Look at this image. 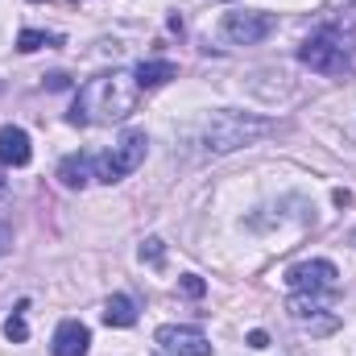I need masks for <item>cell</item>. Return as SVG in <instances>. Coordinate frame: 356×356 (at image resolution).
<instances>
[{"instance_id": "14", "label": "cell", "mask_w": 356, "mask_h": 356, "mask_svg": "<svg viewBox=\"0 0 356 356\" xmlns=\"http://www.w3.org/2000/svg\"><path fill=\"white\" fill-rule=\"evenodd\" d=\"M42 46H58V38H54V33H42V29H25V33L17 38V50H21V54H33V50H42Z\"/></svg>"}, {"instance_id": "15", "label": "cell", "mask_w": 356, "mask_h": 356, "mask_svg": "<svg viewBox=\"0 0 356 356\" xmlns=\"http://www.w3.org/2000/svg\"><path fill=\"white\" fill-rule=\"evenodd\" d=\"M4 336H8L13 344H25V340H29V327H25V302L4 319Z\"/></svg>"}, {"instance_id": "3", "label": "cell", "mask_w": 356, "mask_h": 356, "mask_svg": "<svg viewBox=\"0 0 356 356\" xmlns=\"http://www.w3.org/2000/svg\"><path fill=\"white\" fill-rule=\"evenodd\" d=\"M145 145H149V137H145L141 129H129L112 149H104V154H95V158H91L95 178L112 186V182H120L124 175H133V170L145 162Z\"/></svg>"}, {"instance_id": "7", "label": "cell", "mask_w": 356, "mask_h": 356, "mask_svg": "<svg viewBox=\"0 0 356 356\" xmlns=\"http://www.w3.org/2000/svg\"><path fill=\"white\" fill-rule=\"evenodd\" d=\"M158 348L170 356H211V344H207V336L199 332V327H178V323H166V327H158Z\"/></svg>"}, {"instance_id": "10", "label": "cell", "mask_w": 356, "mask_h": 356, "mask_svg": "<svg viewBox=\"0 0 356 356\" xmlns=\"http://www.w3.org/2000/svg\"><path fill=\"white\" fill-rule=\"evenodd\" d=\"M88 348H91V332L79 319H63L54 327V340H50L54 356H88Z\"/></svg>"}, {"instance_id": "16", "label": "cell", "mask_w": 356, "mask_h": 356, "mask_svg": "<svg viewBox=\"0 0 356 356\" xmlns=\"http://www.w3.org/2000/svg\"><path fill=\"white\" fill-rule=\"evenodd\" d=\"M141 261H149V266H162V261H166V245H162L158 236H149V241L141 245Z\"/></svg>"}, {"instance_id": "8", "label": "cell", "mask_w": 356, "mask_h": 356, "mask_svg": "<svg viewBox=\"0 0 356 356\" xmlns=\"http://www.w3.org/2000/svg\"><path fill=\"white\" fill-rule=\"evenodd\" d=\"M286 311H290V319H294V323L311 327L315 336H327V332H336V327H340V319H336V315H323L327 307L319 302V294H298V290H294V298L286 302Z\"/></svg>"}, {"instance_id": "4", "label": "cell", "mask_w": 356, "mask_h": 356, "mask_svg": "<svg viewBox=\"0 0 356 356\" xmlns=\"http://www.w3.org/2000/svg\"><path fill=\"white\" fill-rule=\"evenodd\" d=\"M298 63L302 67H311V71H319V75H348L353 71V54H348V46L340 42V38H307L302 46H298Z\"/></svg>"}, {"instance_id": "1", "label": "cell", "mask_w": 356, "mask_h": 356, "mask_svg": "<svg viewBox=\"0 0 356 356\" xmlns=\"http://www.w3.org/2000/svg\"><path fill=\"white\" fill-rule=\"evenodd\" d=\"M137 95H141L137 75H129V71H104V75H95V79H88L79 88L67 120L71 124H120V120L133 116Z\"/></svg>"}, {"instance_id": "2", "label": "cell", "mask_w": 356, "mask_h": 356, "mask_svg": "<svg viewBox=\"0 0 356 356\" xmlns=\"http://www.w3.org/2000/svg\"><path fill=\"white\" fill-rule=\"evenodd\" d=\"M269 120L261 116H241V112H216L207 124H203V133H199V145H203V154L207 158H220V154H232V149H241V145H249V141H257V137H266Z\"/></svg>"}, {"instance_id": "9", "label": "cell", "mask_w": 356, "mask_h": 356, "mask_svg": "<svg viewBox=\"0 0 356 356\" xmlns=\"http://www.w3.org/2000/svg\"><path fill=\"white\" fill-rule=\"evenodd\" d=\"M29 158H33L29 133H25L21 124H4V129H0V166L21 170V166H29Z\"/></svg>"}, {"instance_id": "6", "label": "cell", "mask_w": 356, "mask_h": 356, "mask_svg": "<svg viewBox=\"0 0 356 356\" xmlns=\"http://www.w3.org/2000/svg\"><path fill=\"white\" fill-rule=\"evenodd\" d=\"M273 29H277L273 13H228L224 17V33L236 46H257V42H266Z\"/></svg>"}, {"instance_id": "11", "label": "cell", "mask_w": 356, "mask_h": 356, "mask_svg": "<svg viewBox=\"0 0 356 356\" xmlns=\"http://www.w3.org/2000/svg\"><path fill=\"white\" fill-rule=\"evenodd\" d=\"M58 182L67 191H83L91 182V154H67L58 162Z\"/></svg>"}, {"instance_id": "13", "label": "cell", "mask_w": 356, "mask_h": 356, "mask_svg": "<svg viewBox=\"0 0 356 356\" xmlns=\"http://www.w3.org/2000/svg\"><path fill=\"white\" fill-rule=\"evenodd\" d=\"M133 75H137V88L149 91V88H162V83H170V79L178 75V67H175V63H166V58H158V63H141Z\"/></svg>"}, {"instance_id": "18", "label": "cell", "mask_w": 356, "mask_h": 356, "mask_svg": "<svg viewBox=\"0 0 356 356\" xmlns=\"http://www.w3.org/2000/svg\"><path fill=\"white\" fill-rule=\"evenodd\" d=\"M8 245H13V228L0 224V253H8Z\"/></svg>"}, {"instance_id": "5", "label": "cell", "mask_w": 356, "mask_h": 356, "mask_svg": "<svg viewBox=\"0 0 356 356\" xmlns=\"http://www.w3.org/2000/svg\"><path fill=\"white\" fill-rule=\"evenodd\" d=\"M286 286L298 290V294H319V298L327 294L332 298L340 290V269L332 261H319V257L315 261H298V266L286 269Z\"/></svg>"}, {"instance_id": "19", "label": "cell", "mask_w": 356, "mask_h": 356, "mask_svg": "<svg viewBox=\"0 0 356 356\" xmlns=\"http://www.w3.org/2000/svg\"><path fill=\"white\" fill-rule=\"evenodd\" d=\"M249 344H253V348H269V336L266 332H249Z\"/></svg>"}, {"instance_id": "12", "label": "cell", "mask_w": 356, "mask_h": 356, "mask_svg": "<svg viewBox=\"0 0 356 356\" xmlns=\"http://www.w3.org/2000/svg\"><path fill=\"white\" fill-rule=\"evenodd\" d=\"M104 323H108V327H133V323H137V302H133L129 294H112V298L104 302Z\"/></svg>"}, {"instance_id": "17", "label": "cell", "mask_w": 356, "mask_h": 356, "mask_svg": "<svg viewBox=\"0 0 356 356\" xmlns=\"http://www.w3.org/2000/svg\"><path fill=\"white\" fill-rule=\"evenodd\" d=\"M178 290H182L186 298H203V290H207V286H203V277H195V273H182V277H178Z\"/></svg>"}]
</instances>
